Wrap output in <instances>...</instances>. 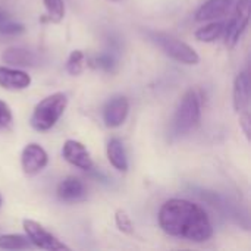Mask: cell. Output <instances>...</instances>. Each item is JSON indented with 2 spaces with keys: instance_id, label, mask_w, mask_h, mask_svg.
Here are the masks:
<instances>
[{
  "instance_id": "23",
  "label": "cell",
  "mask_w": 251,
  "mask_h": 251,
  "mask_svg": "<svg viewBox=\"0 0 251 251\" xmlns=\"http://www.w3.org/2000/svg\"><path fill=\"white\" fill-rule=\"evenodd\" d=\"M13 115L7 103L0 100V129H6L12 125Z\"/></svg>"
},
{
  "instance_id": "13",
  "label": "cell",
  "mask_w": 251,
  "mask_h": 251,
  "mask_svg": "<svg viewBox=\"0 0 251 251\" xmlns=\"http://www.w3.org/2000/svg\"><path fill=\"white\" fill-rule=\"evenodd\" d=\"M31 76L18 69V68H9V66H0V87L12 91L25 90L31 85Z\"/></svg>"
},
{
  "instance_id": "4",
  "label": "cell",
  "mask_w": 251,
  "mask_h": 251,
  "mask_svg": "<svg viewBox=\"0 0 251 251\" xmlns=\"http://www.w3.org/2000/svg\"><path fill=\"white\" fill-rule=\"evenodd\" d=\"M146 35L166 56H169L171 59H174V60H176L179 63L197 65L200 62V56L197 54V51L191 46H188L187 43H184L182 40L176 38L172 34H168V32H163V31L147 29Z\"/></svg>"
},
{
  "instance_id": "19",
  "label": "cell",
  "mask_w": 251,
  "mask_h": 251,
  "mask_svg": "<svg viewBox=\"0 0 251 251\" xmlns=\"http://www.w3.org/2000/svg\"><path fill=\"white\" fill-rule=\"evenodd\" d=\"M44 7L47 10V16L49 21L53 24H59L63 21L65 13H66V7H65V1L63 0H43Z\"/></svg>"
},
{
  "instance_id": "18",
  "label": "cell",
  "mask_w": 251,
  "mask_h": 251,
  "mask_svg": "<svg viewBox=\"0 0 251 251\" xmlns=\"http://www.w3.org/2000/svg\"><path fill=\"white\" fill-rule=\"evenodd\" d=\"M94 63L99 69H101L103 72L107 74H113L116 72L118 66H119V59H118V53L112 51V50H106L103 53H100L99 56H96Z\"/></svg>"
},
{
  "instance_id": "8",
  "label": "cell",
  "mask_w": 251,
  "mask_h": 251,
  "mask_svg": "<svg viewBox=\"0 0 251 251\" xmlns=\"http://www.w3.org/2000/svg\"><path fill=\"white\" fill-rule=\"evenodd\" d=\"M62 154L68 163L74 165L78 169H82L87 172L94 169V163L87 147L76 140H66L62 147Z\"/></svg>"
},
{
  "instance_id": "24",
  "label": "cell",
  "mask_w": 251,
  "mask_h": 251,
  "mask_svg": "<svg viewBox=\"0 0 251 251\" xmlns=\"http://www.w3.org/2000/svg\"><path fill=\"white\" fill-rule=\"evenodd\" d=\"M240 116V125L247 137V140H250L251 132V122H250V113H244V115H238Z\"/></svg>"
},
{
  "instance_id": "9",
  "label": "cell",
  "mask_w": 251,
  "mask_h": 251,
  "mask_svg": "<svg viewBox=\"0 0 251 251\" xmlns=\"http://www.w3.org/2000/svg\"><path fill=\"white\" fill-rule=\"evenodd\" d=\"M128 113L129 100L125 96H116L103 107V122L107 128H118L126 121Z\"/></svg>"
},
{
  "instance_id": "21",
  "label": "cell",
  "mask_w": 251,
  "mask_h": 251,
  "mask_svg": "<svg viewBox=\"0 0 251 251\" xmlns=\"http://www.w3.org/2000/svg\"><path fill=\"white\" fill-rule=\"evenodd\" d=\"M115 222H116V226L121 232L126 234V235H131L134 234V224L131 221V218L128 216V213L125 210H116L115 213Z\"/></svg>"
},
{
  "instance_id": "16",
  "label": "cell",
  "mask_w": 251,
  "mask_h": 251,
  "mask_svg": "<svg viewBox=\"0 0 251 251\" xmlns=\"http://www.w3.org/2000/svg\"><path fill=\"white\" fill-rule=\"evenodd\" d=\"M225 31V24L224 22H216V21H210L207 25L199 28L194 34L196 40L203 41V43H213L218 38H221L224 35Z\"/></svg>"
},
{
  "instance_id": "5",
  "label": "cell",
  "mask_w": 251,
  "mask_h": 251,
  "mask_svg": "<svg viewBox=\"0 0 251 251\" xmlns=\"http://www.w3.org/2000/svg\"><path fill=\"white\" fill-rule=\"evenodd\" d=\"M251 0H237L235 12L228 25H225V44L228 47H235L246 32L250 21Z\"/></svg>"
},
{
  "instance_id": "1",
  "label": "cell",
  "mask_w": 251,
  "mask_h": 251,
  "mask_svg": "<svg viewBox=\"0 0 251 251\" xmlns=\"http://www.w3.org/2000/svg\"><path fill=\"white\" fill-rule=\"evenodd\" d=\"M159 225L165 234L191 243H206L213 237V225L204 209L184 199H171L162 204Z\"/></svg>"
},
{
  "instance_id": "17",
  "label": "cell",
  "mask_w": 251,
  "mask_h": 251,
  "mask_svg": "<svg viewBox=\"0 0 251 251\" xmlns=\"http://www.w3.org/2000/svg\"><path fill=\"white\" fill-rule=\"evenodd\" d=\"M32 244L26 235L19 234H6L0 235V249L3 250H28Z\"/></svg>"
},
{
  "instance_id": "10",
  "label": "cell",
  "mask_w": 251,
  "mask_h": 251,
  "mask_svg": "<svg viewBox=\"0 0 251 251\" xmlns=\"http://www.w3.org/2000/svg\"><path fill=\"white\" fill-rule=\"evenodd\" d=\"M87 187L76 176L62 179L56 188V196L63 203H79L87 199Z\"/></svg>"
},
{
  "instance_id": "26",
  "label": "cell",
  "mask_w": 251,
  "mask_h": 251,
  "mask_svg": "<svg viewBox=\"0 0 251 251\" xmlns=\"http://www.w3.org/2000/svg\"><path fill=\"white\" fill-rule=\"evenodd\" d=\"M109 1H115V3H118V1H122V0H109Z\"/></svg>"
},
{
  "instance_id": "25",
  "label": "cell",
  "mask_w": 251,
  "mask_h": 251,
  "mask_svg": "<svg viewBox=\"0 0 251 251\" xmlns=\"http://www.w3.org/2000/svg\"><path fill=\"white\" fill-rule=\"evenodd\" d=\"M10 16H9V13L3 9V7H0V22H3V21H6V19H9Z\"/></svg>"
},
{
  "instance_id": "14",
  "label": "cell",
  "mask_w": 251,
  "mask_h": 251,
  "mask_svg": "<svg viewBox=\"0 0 251 251\" xmlns=\"http://www.w3.org/2000/svg\"><path fill=\"white\" fill-rule=\"evenodd\" d=\"M1 60L16 68H34L40 63L38 56L24 47H9L3 51Z\"/></svg>"
},
{
  "instance_id": "27",
  "label": "cell",
  "mask_w": 251,
  "mask_h": 251,
  "mask_svg": "<svg viewBox=\"0 0 251 251\" xmlns=\"http://www.w3.org/2000/svg\"><path fill=\"white\" fill-rule=\"evenodd\" d=\"M0 206H1V197H0Z\"/></svg>"
},
{
  "instance_id": "7",
  "label": "cell",
  "mask_w": 251,
  "mask_h": 251,
  "mask_svg": "<svg viewBox=\"0 0 251 251\" xmlns=\"http://www.w3.org/2000/svg\"><path fill=\"white\" fill-rule=\"evenodd\" d=\"M49 163L47 151L35 143L26 144L21 153V166L25 175L35 176L38 175Z\"/></svg>"
},
{
  "instance_id": "22",
  "label": "cell",
  "mask_w": 251,
  "mask_h": 251,
  "mask_svg": "<svg viewBox=\"0 0 251 251\" xmlns=\"http://www.w3.org/2000/svg\"><path fill=\"white\" fill-rule=\"evenodd\" d=\"M25 31L24 25L12 21L10 18L0 22V35H19Z\"/></svg>"
},
{
  "instance_id": "11",
  "label": "cell",
  "mask_w": 251,
  "mask_h": 251,
  "mask_svg": "<svg viewBox=\"0 0 251 251\" xmlns=\"http://www.w3.org/2000/svg\"><path fill=\"white\" fill-rule=\"evenodd\" d=\"M250 97V74H249V69H246L237 75L234 81V90H232V103L238 115L249 113Z\"/></svg>"
},
{
  "instance_id": "2",
  "label": "cell",
  "mask_w": 251,
  "mask_h": 251,
  "mask_svg": "<svg viewBox=\"0 0 251 251\" xmlns=\"http://www.w3.org/2000/svg\"><path fill=\"white\" fill-rule=\"evenodd\" d=\"M201 121V101L196 90H188L174 115L171 124V135L174 138H182L194 132Z\"/></svg>"
},
{
  "instance_id": "15",
  "label": "cell",
  "mask_w": 251,
  "mask_h": 251,
  "mask_svg": "<svg viewBox=\"0 0 251 251\" xmlns=\"http://www.w3.org/2000/svg\"><path fill=\"white\" fill-rule=\"evenodd\" d=\"M106 154H107V160L110 162V165L119 171V172H126L128 171V156H126V150L124 147V143L113 137L109 140L107 147H106Z\"/></svg>"
},
{
  "instance_id": "6",
  "label": "cell",
  "mask_w": 251,
  "mask_h": 251,
  "mask_svg": "<svg viewBox=\"0 0 251 251\" xmlns=\"http://www.w3.org/2000/svg\"><path fill=\"white\" fill-rule=\"evenodd\" d=\"M24 231L28 237V240L31 241V244L37 249H43V250L49 251H69L71 249L63 244L57 237H54L51 232H49L43 225H40L35 221L31 219H25L22 222Z\"/></svg>"
},
{
  "instance_id": "3",
  "label": "cell",
  "mask_w": 251,
  "mask_h": 251,
  "mask_svg": "<svg viewBox=\"0 0 251 251\" xmlns=\"http://www.w3.org/2000/svg\"><path fill=\"white\" fill-rule=\"evenodd\" d=\"M68 107V97L65 93H53L47 97H44L37 106L34 107V112L31 115L29 124L31 126L38 131L44 132L51 129L60 116L65 113Z\"/></svg>"
},
{
  "instance_id": "12",
  "label": "cell",
  "mask_w": 251,
  "mask_h": 251,
  "mask_svg": "<svg viewBox=\"0 0 251 251\" xmlns=\"http://www.w3.org/2000/svg\"><path fill=\"white\" fill-rule=\"evenodd\" d=\"M235 0H206L197 10H196V21L197 22H210L225 16L231 7L234 6Z\"/></svg>"
},
{
  "instance_id": "20",
  "label": "cell",
  "mask_w": 251,
  "mask_h": 251,
  "mask_svg": "<svg viewBox=\"0 0 251 251\" xmlns=\"http://www.w3.org/2000/svg\"><path fill=\"white\" fill-rule=\"evenodd\" d=\"M84 59H85V56L81 50H74L69 54V57L66 60V66H65L68 74L72 76L79 75L84 71Z\"/></svg>"
}]
</instances>
